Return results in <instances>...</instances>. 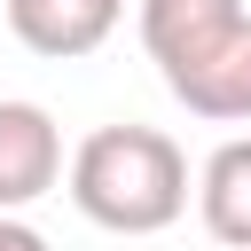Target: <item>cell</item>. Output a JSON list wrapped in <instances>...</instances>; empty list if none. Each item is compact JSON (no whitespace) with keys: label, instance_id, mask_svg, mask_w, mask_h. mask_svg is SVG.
Wrapping results in <instances>:
<instances>
[{"label":"cell","instance_id":"obj_1","mask_svg":"<svg viewBox=\"0 0 251 251\" xmlns=\"http://www.w3.org/2000/svg\"><path fill=\"white\" fill-rule=\"evenodd\" d=\"M141 47L188 118H251V0H141Z\"/></svg>","mask_w":251,"mask_h":251},{"label":"cell","instance_id":"obj_2","mask_svg":"<svg viewBox=\"0 0 251 251\" xmlns=\"http://www.w3.org/2000/svg\"><path fill=\"white\" fill-rule=\"evenodd\" d=\"M71 204L102 235H165L188 212V157L157 126H94L71 149Z\"/></svg>","mask_w":251,"mask_h":251},{"label":"cell","instance_id":"obj_3","mask_svg":"<svg viewBox=\"0 0 251 251\" xmlns=\"http://www.w3.org/2000/svg\"><path fill=\"white\" fill-rule=\"evenodd\" d=\"M63 180V126L39 102H0V212L39 204Z\"/></svg>","mask_w":251,"mask_h":251},{"label":"cell","instance_id":"obj_4","mask_svg":"<svg viewBox=\"0 0 251 251\" xmlns=\"http://www.w3.org/2000/svg\"><path fill=\"white\" fill-rule=\"evenodd\" d=\"M118 16H126V0H8V31L31 55H47V63L94 55L118 31Z\"/></svg>","mask_w":251,"mask_h":251},{"label":"cell","instance_id":"obj_5","mask_svg":"<svg viewBox=\"0 0 251 251\" xmlns=\"http://www.w3.org/2000/svg\"><path fill=\"white\" fill-rule=\"evenodd\" d=\"M196 212H204V235L227 243V251H251V133L220 141L196 173Z\"/></svg>","mask_w":251,"mask_h":251},{"label":"cell","instance_id":"obj_6","mask_svg":"<svg viewBox=\"0 0 251 251\" xmlns=\"http://www.w3.org/2000/svg\"><path fill=\"white\" fill-rule=\"evenodd\" d=\"M0 251H47V235H39V227H24L16 212H0Z\"/></svg>","mask_w":251,"mask_h":251}]
</instances>
